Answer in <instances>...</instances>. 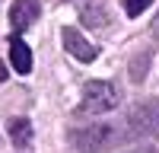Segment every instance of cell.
<instances>
[{"label": "cell", "instance_id": "9c48e42d", "mask_svg": "<svg viewBox=\"0 0 159 153\" xmlns=\"http://www.w3.org/2000/svg\"><path fill=\"white\" fill-rule=\"evenodd\" d=\"M150 61H153V54H150L147 48H143V51H137V54L130 58V67H127V73H130V80H134V83H143V80H147Z\"/></svg>", "mask_w": 159, "mask_h": 153}, {"label": "cell", "instance_id": "3957f363", "mask_svg": "<svg viewBox=\"0 0 159 153\" xmlns=\"http://www.w3.org/2000/svg\"><path fill=\"white\" fill-rule=\"evenodd\" d=\"M73 147L80 153H102L105 147L115 144V128L111 124H86V128H73Z\"/></svg>", "mask_w": 159, "mask_h": 153}, {"label": "cell", "instance_id": "6da1fadb", "mask_svg": "<svg viewBox=\"0 0 159 153\" xmlns=\"http://www.w3.org/2000/svg\"><path fill=\"white\" fill-rule=\"evenodd\" d=\"M118 102H121V93H118V86L105 83V80H92L83 86V99H80V115H105L118 109Z\"/></svg>", "mask_w": 159, "mask_h": 153}, {"label": "cell", "instance_id": "7a4b0ae2", "mask_svg": "<svg viewBox=\"0 0 159 153\" xmlns=\"http://www.w3.org/2000/svg\"><path fill=\"white\" fill-rule=\"evenodd\" d=\"M130 137H156L159 134V99H143L137 102L127 115Z\"/></svg>", "mask_w": 159, "mask_h": 153}, {"label": "cell", "instance_id": "8992f818", "mask_svg": "<svg viewBox=\"0 0 159 153\" xmlns=\"http://www.w3.org/2000/svg\"><path fill=\"white\" fill-rule=\"evenodd\" d=\"M10 64H13L16 73H29L32 70V51H29V45H25L19 35L10 38Z\"/></svg>", "mask_w": 159, "mask_h": 153}, {"label": "cell", "instance_id": "7c38bea8", "mask_svg": "<svg viewBox=\"0 0 159 153\" xmlns=\"http://www.w3.org/2000/svg\"><path fill=\"white\" fill-rule=\"evenodd\" d=\"M153 35H159V13H156V19H153Z\"/></svg>", "mask_w": 159, "mask_h": 153}, {"label": "cell", "instance_id": "52a82bcc", "mask_svg": "<svg viewBox=\"0 0 159 153\" xmlns=\"http://www.w3.org/2000/svg\"><path fill=\"white\" fill-rule=\"evenodd\" d=\"M10 140L19 150H25L32 144V124H29V118H13L10 121Z\"/></svg>", "mask_w": 159, "mask_h": 153}, {"label": "cell", "instance_id": "8fae6325", "mask_svg": "<svg viewBox=\"0 0 159 153\" xmlns=\"http://www.w3.org/2000/svg\"><path fill=\"white\" fill-rule=\"evenodd\" d=\"M0 83H7V64H0Z\"/></svg>", "mask_w": 159, "mask_h": 153}, {"label": "cell", "instance_id": "5b68a950", "mask_svg": "<svg viewBox=\"0 0 159 153\" xmlns=\"http://www.w3.org/2000/svg\"><path fill=\"white\" fill-rule=\"evenodd\" d=\"M42 16V3L38 0H13V7H10V26L19 32H25L29 26Z\"/></svg>", "mask_w": 159, "mask_h": 153}, {"label": "cell", "instance_id": "277c9868", "mask_svg": "<svg viewBox=\"0 0 159 153\" xmlns=\"http://www.w3.org/2000/svg\"><path fill=\"white\" fill-rule=\"evenodd\" d=\"M64 48H67L76 61H83V64H92L99 58V48L92 45L80 29H73V26H64Z\"/></svg>", "mask_w": 159, "mask_h": 153}, {"label": "cell", "instance_id": "30bf717a", "mask_svg": "<svg viewBox=\"0 0 159 153\" xmlns=\"http://www.w3.org/2000/svg\"><path fill=\"white\" fill-rule=\"evenodd\" d=\"M150 3H153V0H124V13L134 19V16H140L143 10H150Z\"/></svg>", "mask_w": 159, "mask_h": 153}, {"label": "cell", "instance_id": "ba28073f", "mask_svg": "<svg viewBox=\"0 0 159 153\" xmlns=\"http://www.w3.org/2000/svg\"><path fill=\"white\" fill-rule=\"evenodd\" d=\"M80 16H83L86 26H96V29H108V16H105V10L99 0H92V3H83L80 7Z\"/></svg>", "mask_w": 159, "mask_h": 153}]
</instances>
